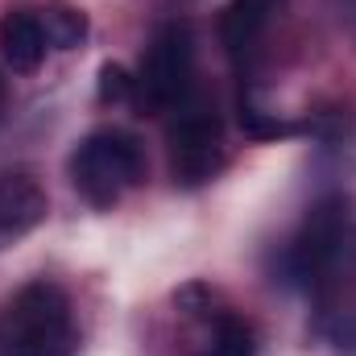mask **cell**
I'll return each instance as SVG.
<instances>
[{"instance_id": "8fae6325", "label": "cell", "mask_w": 356, "mask_h": 356, "mask_svg": "<svg viewBox=\"0 0 356 356\" xmlns=\"http://www.w3.org/2000/svg\"><path fill=\"white\" fill-rule=\"evenodd\" d=\"M241 129H245L249 137H257V141H277V137L302 133V124L282 120L277 112H266V108H257V104H249V99H241Z\"/></svg>"}, {"instance_id": "5b68a950", "label": "cell", "mask_w": 356, "mask_h": 356, "mask_svg": "<svg viewBox=\"0 0 356 356\" xmlns=\"http://www.w3.org/2000/svg\"><path fill=\"white\" fill-rule=\"evenodd\" d=\"M224 166V124L207 108H182L170 124V170L175 182L199 186Z\"/></svg>"}, {"instance_id": "277c9868", "label": "cell", "mask_w": 356, "mask_h": 356, "mask_svg": "<svg viewBox=\"0 0 356 356\" xmlns=\"http://www.w3.org/2000/svg\"><path fill=\"white\" fill-rule=\"evenodd\" d=\"M191 75H195V33L186 21H166L141 58L137 95L154 112H170L186 99Z\"/></svg>"}, {"instance_id": "30bf717a", "label": "cell", "mask_w": 356, "mask_h": 356, "mask_svg": "<svg viewBox=\"0 0 356 356\" xmlns=\"http://www.w3.org/2000/svg\"><path fill=\"white\" fill-rule=\"evenodd\" d=\"M42 17V29H46V42L54 50H75L83 38H88V17L79 8H46L38 13Z\"/></svg>"}, {"instance_id": "9c48e42d", "label": "cell", "mask_w": 356, "mask_h": 356, "mask_svg": "<svg viewBox=\"0 0 356 356\" xmlns=\"http://www.w3.org/2000/svg\"><path fill=\"white\" fill-rule=\"evenodd\" d=\"M199 356H257V340H253V327L228 311L216 315L211 323V340Z\"/></svg>"}, {"instance_id": "6da1fadb", "label": "cell", "mask_w": 356, "mask_h": 356, "mask_svg": "<svg viewBox=\"0 0 356 356\" xmlns=\"http://www.w3.org/2000/svg\"><path fill=\"white\" fill-rule=\"evenodd\" d=\"M79 327L58 282H29L0 311V356H75Z\"/></svg>"}, {"instance_id": "8992f818", "label": "cell", "mask_w": 356, "mask_h": 356, "mask_svg": "<svg viewBox=\"0 0 356 356\" xmlns=\"http://www.w3.org/2000/svg\"><path fill=\"white\" fill-rule=\"evenodd\" d=\"M46 220V191L29 175H0V249Z\"/></svg>"}, {"instance_id": "4fadbf2b", "label": "cell", "mask_w": 356, "mask_h": 356, "mask_svg": "<svg viewBox=\"0 0 356 356\" xmlns=\"http://www.w3.org/2000/svg\"><path fill=\"white\" fill-rule=\"evenodd\" d=\"M0 112H4V79H0Z\"/></svg>"}, {"instance_id": "ba28073f", "label": "cell", "mask_w": 356, "mask_h": 356, "mask_svg": "<svg viewBox=\"0 0 356 356\" xmlns=\"http://www.w3.org/2000/svg\"><path fill=\"white\" fill-rule=\"evenodd\" d=\"M50 42H46V29H42V17L38 13H8L0 21V54L8 58L13 71H38L42 58H46Z\"/></svg>"}, {"instance_id": "7a4b0ae2", "label": "cell", "mask_w": 356, "mask_h": 356, "mask_svg": "<svg viewBox=\"0 0 356 356\" xmlns=\"http://www.w3.org/2000/svg\"><path fill=\"white\" fill-rule=\"evenodd\" d=\"M348 249H353V203L344 195H327L302 216L298 232L286 241L282 277L298 290H323L332 273L348 261Z\"/></svg>"}, {"instance_id": "7c38bea8", "label": "cell", "mask_w": 356, "mask_h": 356, "mask_svg": "<svg viewBox=\"0 0 356 356\" xmlns=\"http://www.w3.org/2000/svg\"><path fill=\"white\" fill-rule=\"evenodd\" d=\"M99 99L104 104H129L133 95H137V79L120 67V63H104L99 67Z\"/></svg>"}, {"instance_id": "3957f363", "label": "cell", "mask_w": 356, "mask_h": 356, "mask_svg": "<svg viewBox=\"0 0 356 356\" xmlns=\"http://www.w3.org/2000/svg\"><path fill=\"white\" fill-rule=\"evenodd\" d=\"M141 175H145V154L137 137L124 129H95L71 154V182L95 207H112L124 191L141 182Z\"/></svg>"}, {"instance_id": "52a82bcc", "label": "cell", "mask_w": 356, "mask_h": 356, "mask_svg": "<svg viewBox=\"0 0 356 356\" xmlns=\"http://www.w3.org/2000/svg\"><path fill=\"white\" fill-rule=\"evenodd\" d=\"M286 0H228L220 13V42L228 54H245L261 33L269 29V21L282 13Z\"/></svg>"}]
</instances>
